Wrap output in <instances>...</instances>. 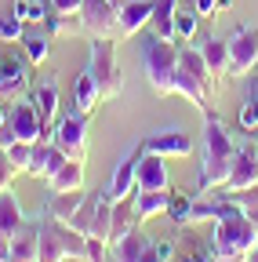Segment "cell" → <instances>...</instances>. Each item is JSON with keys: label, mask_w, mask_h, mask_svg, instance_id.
<instances>
[{"label": "cell", "mask_w": 258, "mask_h": 262, "mask_svg": "<svg viewBox=\"0 0 258 262\" xmlns=\"http://www.w3.org/2000/svg\"><path fill=\"white\" fill-rule=\"evenodd\" d=\"M237 149L229 131L218 124V117H204V157H200V193H211V189H222L225 179L233 171V160H237Z\"/></svg>", "instance_id": "1"}, {"label": "cell", "mask_w": 258, "mask_h": 262, "mask_svg": "<svg viewBox=\"0 0 258 262\" xmlns=\"http://www.w3.org/2000/svg\"><path fill=\"white\" fill-rule=\"evenodd\" d=\"M258 248V226L247 219V211H229L225 219L215 222V237H211V262H233L247 258Z\"/></svg>", "instance_id": "2"}, {"label": "cell", "mask_w": 258, "mask_h": 262, "mask_svg": "<svg viewBox=\"0 0 258 262\" xmlns=\"http://www.w3.org/2000/svg\"><path fill=\"white\" fill-rule=\"evenodd\" d=\"M142 70L156 95H175V73H178V44L149 37L142 40Z\"/></svg>", "instance_id": "3"}, {"label": "cell", "mask_w": 258, "mask_h": 262, "mask_svg": "<svg viewBox=\"0 0 258 262\" xmlns=\"http://www.w3.org/2000/svg\"><path fill=\"white\" fill-rule=\"evenodd\" d=\"M69 229L87 241V237H99L109 244V226H113V201L106 193H84V204L77 208V215L66 222Z\"/></svg>", "instance_id": "4"}, {"label": "cell", "mask_w": 258, "mask_h": 262, "mask_svg": "<svg viewBox=\"0 0 258 262\" xmlns=\"http://www.w3.org/2000/svg\"><path fill=\"white\" fill-rule=\"evenodd\" d=\"M87 73L95 77L102 98H116L124 91V70H120V62H116V40H91Z\"/></svg>", "instance_id": "5"}, {"label": "cell", "mask_w": 258, "mask_h": 262, "mask_svg": "<svg viewBox=\"0 0 258 262\" xmlns=\"http://www.w3.org/2000/svg\"><path fill=\"white\" fill-rule=\"evenodd\" d=\"M51 142L69 160H87V117L77 110L69 117H58V124L51 127Z\"/></svg>", "instance_id": "6"}, {"label": "cell", "mask_w": 258, "mask_h": 262, "mask_svg": "<svg viewBox=\"0 0 258 262\" xmlns=\"http://www.w3.org/2000/svg\"><path fill=\"white\" fill-rule=\"evenodd\" d=\"M116 4L113 0H84L80 4V26L91 40H116Z\"/></svg>", "instance_id": "7"}, {"label": "cell", "mask_w": 258, "mask_h": 262, "mask_svg": "<svg viewBox=\"0 0 258 262\" xmlns=\"http://www.w3.org/2000/svg\"><path fill=\"white\" fill-rule=\"evenodd\" d=\"M225 48H229V77H247L258 66V29H237Z\"/></svg>", "instance_id": "8"}, {"label": "cell", "mask_w": 258, "mask_h": 262, "mask_svg": "<svg viewBox=\"0 0 258 262\" xmlns=\"http://www.w3.org/2000/svg\"><path fill=\"white\" fill-rule=\"evenodd\" d=\"M18 142H37V139H48V131L37 117V106L33 98H18V102L8 110V124H4Z\"/></svg>", "instance_id": "9"}, {"label": "cell", "mask_w": 258, "mask_h": 262, "mask_svg": "<svg viewBox=\"0 0 258 262\" xmlns=\"http://www.w3.org/2000/svg\"><path fill=\"white\" fill-rule=\"evenodd\" d=\"M142 153H146V146L138 142L131 153L116 164V171H113V179H109V186H106V196H109L113 204H116V201H127V196H135V175H138Z\"/></svg>", "instance_id": "10"}, {"label": "cell", "mask_w": 258, "mask_h": 262, "mask_svg": "<svg viewBox=\"0 0 258 262\" xmlns=\"http://www.w3.org/2000/svg\"><path fill=\"white\" fill-rule=\"evenodd\" d=\"M66 160H69V157L51 142V135H48V139H37V142H33V149H29V175L48 182V179H51V175H55Z\"/></svg>", "instance_id": "11"}, {"label": "cell", "mask_w": 258, "mask_h": 262, "mask_svg": "<svg viewBox=\"0 0 258 262\" xmlns=\"http://www.w3.org/2000/svg\"><path fill=\"white\" fill-rule=\"evenodd\" d=\"M142 146H146V153H156V157H189L193 139L185 135L182 127H164V131H153V135H146Z\"/></svg>", "instance_id": "12"}, {"label": "cell", "mask_w": 258, "mask_h": 262, "mask_svg": "<svg viewBox=\"0 0 258 262\" xmlns=\"http://www.w3.org/2000/svg\"><path fill=\"white\" fill-rule=\"evenodd\" d=\"M149 15H153V0H124L116 11V40L142 33L149 26Z\"/></svg>", "instance_id": "13"}, {"label": "cell", "mask_w": 258, "mask_h": 262, "mask_svg": "<svg viewBox=\"0 0 258 262\" xmlns=\"http://www.w3.org/2000/svg\"><path fill=\"white\" fill-rule=\"evenodd\" d=\"M29 58L15 55V51H0V95H18L29 84Z\"/></svg>", "instance_id": "14"}, {"label": "cell", "mask_w": 258, "mask_h": 262, "mask_svg": "<svg viewBox=\"0 0 258 262\" xmlns=\"http://www.w3.org/2000/svg\"><path fill=\"white\" fill-rule=\"evenodd\" d=\"M37 233H40V244H37V262H62L69 255L66 241H62V222H55L51 215H44L37 222Z\"/></svg>", "instance_id": "15"}, {"label": "cell", "mask_w": 258, "mask_h": 262, "mask_svg": "<svg viewBox=\"0 0 258 262\" xmlns=\"http://www.w3.org/2000/svg\"><path fill=\"white\" fill-rule=\"evenodd\" d=\"M258 182V149L247 142V146H240L237 149V160H233V171H229V179H225V193H237V189H247V186H254Z\"/></svg>", "instance_id": "16"}, {"label": "cell", "mask_w": 258, "mask_h": 262, "mask_svg": "<svg viewBox=\"0 0 258 262\" xmlns=\"http://www.w3.org/2000/svg\"><path fill=\"white\" fill-rule=\"evenodd\" d=\"M135 189H146V193H164V189H171L164 157L142 153V160H138V175H135Z\"/></svg>", "instance_id": "17"}, {"label": "cell", "mask_w": 258, "mask_h": 262, "mask_svg": "<svg viewBox=\"0 0 258 262\" xmlns=\"http://www.w3.org/2000/svg\"><path fill=\"white\" fill-rule=\"evenodd\" d=\"M33 106H37V117H40L44 131L51 135V127L58 124V80L55 77H48L33 88Z\"/></svg>", "instance_id": "18"}, {"label": "cell", "mask_w": 258, "mask_h": 262, "mask_svg": "<svg viewBox=\"0 0 258 262\" xmlns=\"http://www.w3.org/2000/svg\"><path fill=\"white\" fill-rule=\"evenodd\" d=\"M131 208H135V222H149V219L164 215V211L171 208V189H164V193H146V189H135Z\"/></svg>", "instance_id": "19"}, {"label": "cell", "mask_w": 258, "mask_h": 262, "mask_svg": "<svg viewBox=\"0 0 258 262\" xmlns=\"http://www.w3.org/2000/svg\"><path fill=\"white\" fill-rule=\"evenodd\" d=\"M146 248H149V241L142 237V229L135 226V229H127L120 241L109 244V258H113V262H142Z\"/></svg>", "instance_id": "20"}, {"label": "cell", "mask_w": 258, "mask_h": 262, "mask_svg": "<svg viewBox=\"0 0 258 262\" xmlns=\"http://www.w3.org/2000/svg\"><path fill=\"white\" fill-rule=\"evenodd\" d=\"M175 11H178V0H153V15L146 29L160 40H175Z\"/></svg>", "instance_id": "21"}, {"label": "cell", "mask_w": 258, "mask_h": 262, "mask_svg": "<svg viewBox=\"0 0 258 262\" xmlns=\"http://www.w3.org/2000/svg\"><path fill=\"white\" fill-rule=\"evenodd\" d=\"M80 204H84V189H73V193H48L44 215H51L55 222H69Z\"/></svg>", "instance_id": "22"}, {"label": "cell", "mask_w": 258, "mask_h": 262, "mask_svg": "<svg viewBox=\"0 0 258 262\" xmlns=\"http://www.w3.org/2000/svg\"><path fill=\"white\" fill-rule=\"evenodd\" d=\"M200 55H204V62H207V70H211L215 84H222L225 77H229V48H225V40L207 37V40L200 44Z\"/></svg>", "instance_id": "23"}, {"label": "cell", "mask_w": 258, "mask_h": 262, "mask_svg": "<svg viewBox=\"0 0 258 262\" xmlns=\"http://www.w3.org/2000/svg\"><path fill=\"white\" fill-rule=\"evenodd\" d=\"M73 189H84V160H66L48 179V193H73Z\"/></svg>", "instance_id": "24"}, {"label": "cell", "mask_w": 258, "mask_h": 262, "mask_svg": "<svg viewBox=\"0 0 258 262\" xmlns=\"http://www.w3.org/2000/svg\"><path fill=\"white\" fill-rule=\"evenodd\" d=\"M73 102H77V113H84V117H91L95 110H99V102H102V91H99V84H95V77H91L87 70L77 77Z\"/></svg>", "instance_id": "25"}, {"label": "cell", "mask_w": 258, "mask_h": 262, "mask_svg": "<svg viewBox=\"0 0 258 262\" xmlns=\"http://www.w3.org/2000/svg\"><path fill=\"white\" fill-rule=\"evenodd\" d=\"M37 244H40V233H37V222H26L18 233L11 237V258H26V262H37Z\"/></svg>", "instance_id": "26"}, {"label": "cell", "mask_w": 258, "mask_h": 262, "mask_svg": "<svg viewBox=\"0 0 258 262\" xmlns=\"http://www.w3.org/2000/svg\"><path fill=\"white\" fill-rule=\"evenodd\" d=\"M138 222H135V208H131V196L127 201H116L113 204V226H109V244L113 241H120L127 229H135Z\"/></svg>", "instance_id": "27"}, {"label": "cell", "mask_w": 258, "mask_h": 262, "mask_svg": "<svg viewBox=\"0 0 258 262\" xmlns=\"http://www.w3.org/2000/svg\"><path fill=\"white\" fill-rule=\"evenodd\" d=\"M44 22H48V33H51V37H77V33H84L80 15H58V11H55V18H44Z\"/></svg>", "instance_id": "28"}, {"label": "cell", "mask_w": 258, "mask_h": 262, "mask_svg": "<svg viewBox=\"0 0 258 262\" xmlns=\"http://www.w3.org/2000/svg\"><path fill=\"white\" fill-rule=\"evenodd\" d=\"M48 44H51V40L44 37V33H29V29H26V37H22V48H26V58H29V62H33V66H40V62H44V58L51 55V48H48Z\"/></svg>", "instance_id": "29"}, {"label": "cell", "mask_w": 258, "mask_h": 262, "mask_svg": "<svg viewBox=\"0 0 258 262\" xmlns=\"http://www.w3.org/2000/svg\"><path fill=\"white\" fill-rule=\"evenodd\" d=\"M193 33H197V8H182L178 4V11H175V44L193 40Z\"/></svg>", "instance_id": "30"}, {"label": "cell", "mask_w": 258, "mask_h": 262, "mask_svg": "<svg viewBox=\"0 0 258 262\" xmlns=\"http://www.w3.org/2000/svg\"><path fill=\"white\" fill-rule=\"evenodd\" d=\"M237 120H240V127L247 131V135H258V91L254 88H247V102L240 106Z\"/></svg>", "instance_id": "31"}, {"label": "cell", "mask_w": 258, "mask_h": 262, "mask_svg": "<svg viewBox=\"0 0 258 262\" xmlns=\"http://www.w3.org/2000/svg\"><path fill=\"white\" fill-rule=\"evenodd\" d=\"M222 201H229V204H237L240 211H254L258 208V182L254 186H247V189H237V193H225V189H215Z\"/></svg>", "instance_id": "32"}, {"label": "cell", "mask_w": 258, "mask_h": 262, "mask_svg": "<svg viewBox=\"0 0 258 262\" xmlns=\"http://www.w3.org/2000/svg\"><path fill=\"white\" fill-rule=\"evenodd\" d=\"M22 37H26V18H18L15 11L0 15V40L11 44V40H22Z\"/></svg>", "instance_id": "33"}, {"label": "cell", "mask_w": 258, "mask_h": 262, "mask_svg": "<svg viewBox=\"0 0 258 262\" xmlns=\"http://www.w3.org/2000/svg\"><path fill=\"white\" fill-rule=\"evenodd\" d=\"M29 149H33V142H11V146H4V153H8V160L15 164V171L18 175H29Z\"/></svg>", "instance_id": "34"}, {"label": "cell", "mask_w": 258, "mask_h": 262, "mask_svg": "<svg viewBox=\"0 0 258 262\" xmlns=\"http://www.w3.org/2000/svg\"><path fill=\"white\" fill-rule=\"evenodd\" d=\"M15 15L26 18V22H44V8L37 4V0H18V4H15Z\"/></svg>", "instance_id": "35"}, {"label": "cell", "mask_w": 258, "mask_h": 262, "mask_svg": "<svg viewBox=\"0 0 258 262\" xmlns=\"http://www.w3.org/2000/svg\"><path fill=\"white\" fill-rule=\"evenodd\" d=\"M15 179H18V171H15V164L8 160V153H4V149H0V193H8Z\"/></svg>", "instance_id": "36"}, {"label": "cell", "mask_w": 258, "mask_h": 262, "mask_svg": "<svg viewBox=\"0 0 258 262\" xmlns=\"http://www.w3.org/2000/svg\"><path fill=\"white\" fill-rule=\"evenodd\" d=\"M189 201H193V196H175V193H171V208H168V215H171L175 222H182V226H185V219H189Z\"/></svg>", "instance_id": "37"}, {"label": "cell", "mask_w": 258, "mask_h": 262, "mask_svg": "<svg viewBox=\"0 0 258 262\" xmlns=\"http://www.w3.org/2000/svg\"><path fill=\"white\" fill-rule=\"evenodd\" d=\"M197 15H215V11H225L229 8V0H197Z\"/></svg>", "instance_id": "38"}, {"label": "cell", "mask_w": 258, "mask_h": 262, "mask_svg": "<svg viewBox=\"0 0 258 262\" xmlns=\"http://www.w3.org/2000/svg\"><path fill=\"white\" fill-rule=\"evenodd\" d=\"M80 4H84V0H51V8L58 15H80Z\"/></svg>", "instance_id": "39"}, {"label": "cell", "mask_w": 258, "mask_h": 262, "mask_svg": "<svg viewBox=\"0 0 258 262\" xmlns=\"http://www.w3.org/2000/svg\"><path fill=\"white\" fill-rule=\"evenodd\" d=\"M185 262H211V251H197V244H189V251H182Z\"/></svg>", "instance_id": "40"}, {"label": "cell", "mask_w": 258, "mask_h": 262, "mask_svg": "<svg viewBox=\"0 0 258 262\" xmlns=\"http://www.w3.org/2000/svg\"><path fill=\"white\" fill-rule=\"evenodd\" d=\"M62 262H91V258H84V255H66Z\"/></svg>", "instance_id": "41"}, {"label": "cell", "mask_w": 258, "mask_h": 262, "mask_svg": "<svg viewBox=\"0 0 258 262\" xmlns=\"http://www.w3.org/2000/svg\"><path fill=\"white\" fill-rule=\"evenodd\" d=\"M4 124H8V110H4V106H0V127H4Z\"/></svg>", "instance_id": "42"}, {"label": "cell", "mask_w": 258, "mask_h": 262, "mask_svg": "<svg viewBox=\"0 0 258 262\" xmlns=\"http://www.w3.org/2000/svg\"><path fill=\"white\" fill-rule=\"evenodd\" d=\"M247 219H251V222L258 226V208H254V211H247Z\"/></svg>", "instance_id": "43"}, {"label": "cell", "mask_w": 258, "mask_h": 262, "mask_svg": "<svg viewBox=\"0 0 258 262\" xmlns=\"http://www.w3.org/2000/svg\"><path fill=\"white\" fill-rule=\"evenodd\" d=\"M247 88H254V91H258V77H247Z\"/></svg>", "instance_id": "44"}, {"label": "cell", "mask_w": 258, "mask_h": 262, "mask_svg": "<svg viewBox=\"0 0 258 262\" xmlns=\"http://www.w3.org/2000/svg\"><path fill=\"white\" fill-rule=\"evenodd\" d=\"M247 262H258V248H254V251H251V255H247Z\"/></svg>", "instance_id": "45"}, {"label": "cell", "mask_w": 258, "mask_h": 262, "mask_svg": "<svg viewBox=\"0 0 258 262\" xmlns=\"http://www.w3.org/2000/svg\"><path fill=\"white\" fill-rule=\"evenodd\" d=\"M4 262H26V258H4Z\"/></svg>", "instance_id": "46"}, {"label": "cell", "mask_w": 258, "mask_h": 262, "mask_svg": "<svg viewBox=\"0 0 258 262\" xmlns=\"http://www.w3.org/2000/svg\"><path fill=\"white\" fill-rule=\"evenodd\" d=\"M233 262H247V258H233Z\"/></svg>", "instance_id": "47"}, {"label": "cell", "mask_w": 258, "mask_h": 262, "mask_svg": "<svg viewBox=\"0 0 258 262\" xmlns=\"http://www.w3.org/2000/svg\"><path fill=\"white\" fill-rule=\"evenodd\" d=\"M109 262H113V258H109Z\"/></svg>", "instance_id": "48"}]
</instances>
